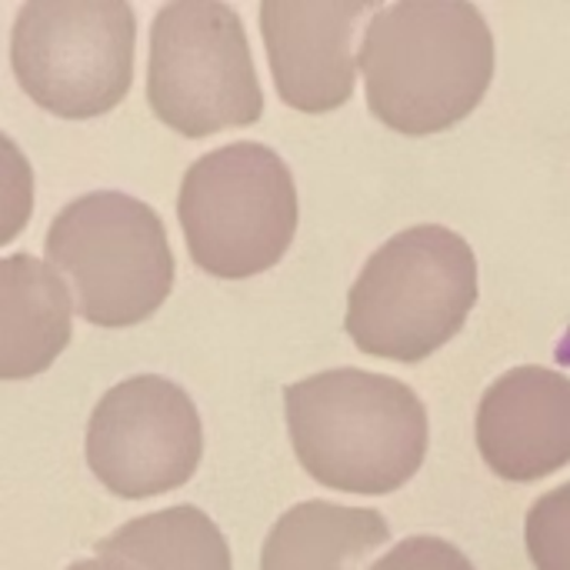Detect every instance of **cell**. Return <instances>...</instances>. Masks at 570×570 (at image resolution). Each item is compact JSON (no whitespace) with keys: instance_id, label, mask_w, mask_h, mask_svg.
Instances as JSON below:
<instances>
[{"instance_id":"cell-1","label":"cell","mask_w":570,"mask_h":570,"mask_svg":"<svg viewBox=\"0 0 570 570\" xmlns=\"http://www.w3.org/2000/svg\"><path fill=\"white\" fill-rule=\"evenodd\" d=\"M361 70L371 114L397 134L451 130L494 80V33L474 3L404 0L364 27Z\"/></svg>"},{"instance_id":"cell-2","label":"cell","mask_w":570,"mask_h":570,"mask_svg":"<svg viewBox=\"0 0 570 570\" xmlns=\"http://www.w3.org/2000/svg\"><path fill=\"white\" fill-rule=\"evenodd\" d=\"M301 468L344 494H394L428 458V407L414 387L361 367L321 371L284 387Z\"/></svg>"},{"instance_id":"cell-3","label":"cell","mask_w":570,"mask_h":570,"mask_svg":"<svg viewBox=\"0 0 570 570\" xmlns=\"http://www.w3.org/2000/svg\"><path fill=\"white\" fill-rule=\"evenodd\" d=\"M478 304V257L441 224L394 234L367 257L347 294V334L371 354L421 364L454 341Z\"/></svg>"},{"instance_id":"cell-4","label":"cell","mask_w":570,"mask_h":570,"mask_svg":"<svg viewBox=\"0 0 570 570\" xmlns=\"http://www.w3.org/2000/svg\"><path fill=\"white\" fill-rule=\"evenodd\" d=\"M177 217L200 271L224 281L264 274L297 234L294 174L267 144L217 147L184 174Z\"/></svg>"},{"instance_id":"cell-5","label":"cell","mask_w":570,"mask_h":570,"mask_svg":"<svg viewBox=\"0 0 570 570\" xmlns=\"http://www.w3.org/2000/svg\"><path fill=\"white\" fill-rule=\"evenodd\" d=\"M47 264L70 277L77 311L97 327H134L174 287V254L160 214L120 190H94L53 217Z\"/></svg>"},{"instance_id":"cell-6","label":"cell","mask_w":570,"mask_h":570,"mask_svg":"<svg viewBox=\"0 0 570 570\" xmlns=\"http://www.w3.org/2000/svg\"><path fill=\"white\" fill-rule=\"evenodd\" d=\"M147 100L170 130L194 140L261 120V80L244 20L230 3L184 0L157 10Z\"/></svg>"},{"instance_id":"cell-7","label":"cell","mask_w":570,"mask_h":570,"mask_svg":"<svg viewBox=\"0 0 570 570\" xmlns=\"http://www.w3.org/2000/svg\"><path fill=\"white\" fill-rule=\"evenodd\" d=\"M137 13L120 0H33L10 30V67L47 114L90 120L114 110L134 80Z\"/></svg>"},{"instance_id":"cell-8","label":"cell","mask_w":570,"mask_h":570,"mask_svg":"<svg viewBox=\"0 0 570 570\" xmlns=\"http://www.w3.org/2000/svg\"><path fill=\"white\" fill-rule=\"evenodd\" d=\"M204 454L200 414L160 374L114 384L87 424V468L117 498L144 501L184 488Z\"/></svg>"},{"instance_id":"cell-9","label":"cell","mask_w":570,"mask_h":570,"mask_svg":"<svg viewBox=\"0 0 570 570\" xmlns=\"http://www.w3.org/2000/svg\"><path fill=\"white\" fill-rule=\"evenodd\" d=\"M381 7L347 0H264L261 33L281 100L304 114H327L354 94V30Z\"/></svg>"},{"instance_id":"cell-10","label":"cell","mask_w":570,"mask_h":570,"mask_svg":"<svg viewBox=\"0 0 570 570\" xmlns=\"http://www.w3.org/2000/svg\"><path fill=\"white\" fill-rule=\"evenodd\" d=\"M474 438L484 464L514 484L568 468L570 377L534 364L501 374L481 397Z\"/></svg>"},{"instance_id":"cell-11","label":"cell","mask_w":570,"mask_h":570,"mask_svg":"<svg viewBox=\"0 0 570 570\" xmlns=\"http://www.w3.org/2000/svg\"><path fill=\"white\" fill-rule=\"evenodd\" d=\"M70 294L57 271L30 254L0 261V377L43 374L70 344Z\"/></svg>"},{"instance_id":"cell-12","label":"cell","mask_w":570,"mask_h":570,"mask_svg":"<svg viewBox=\"0 0 570 570\" xmlns=\"http://www.w3.org/2000/svg\"><path fill=\"white\" fill-rule=\"evenodd\" d=\"M391 541V524L374 508L304 501L264 541L261 570H351Z\"/></svg>"},{"instance_id":"cell-13","label":"cell","mask_w":570,"mask_h":570,"mask_svg":"<svg viewBox=\"0 0 570 570\" xmlns=\"http://www.w3.org/2000/svg\"><path fill=\"white\" fill-rule=\"evenodd\" d=\"M104 570H234L220 528L194 504L144 514L97 544Z\"/></svg>"},{"instance_id":"cell-14","label":"cell","mask_w":570,"mask_h":570,"mask_svg":"<svg viewBox=\"0 0 570 570\" xmlns=\"http://www.w3.org/2000/svg\"><path fill=\"white\" fill-rule=\"evenodd\" d=\"M524 544L534 570H570V481L531 504Z\"/></svg>"},{"instance_id":"cell-15","label":"cell","mask_w":570,"mask_h":570,"mask_svg":"<svg viewBox=\"0 0 570 570\" xmlns=\"http://www.w3.org/2000/svg\"><path fill=\"white\" fill-rule=\"evenodd\" d=\"M371 570H474L468 554L441 538H407Z\"/></svg>"},{"instance_id":"cell-16","label":"cell","mask_w":570,"mask_h":570,"mask_svg":"<svg viewBox=\"0 0 570 570\" xmlns=\"http://www.w3.org/2000/svg\"><path fill=\"white\" fill-rule=\"evenodd\" d=\"M67 570H104V568H100V561H77V564H70Z\"/></svg>"}]
</instances>
